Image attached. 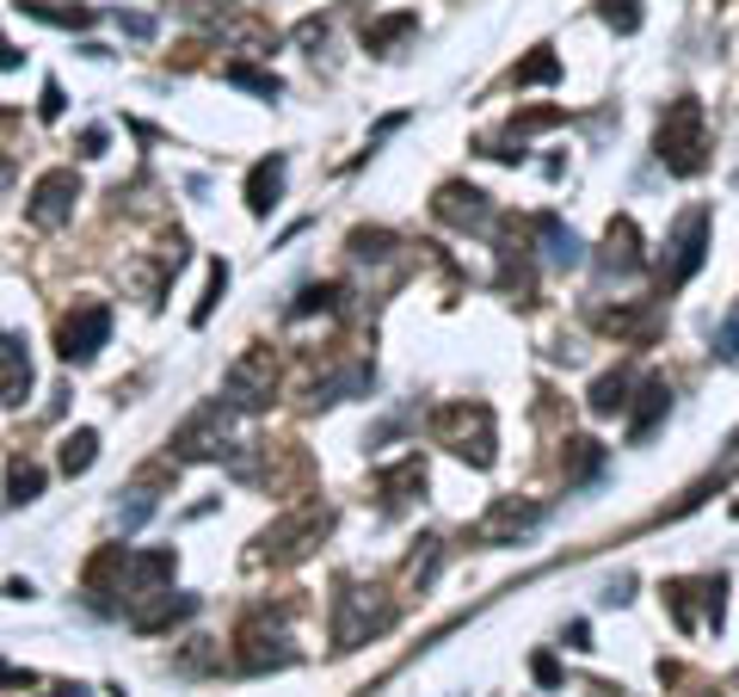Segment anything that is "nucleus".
Masks as SVG:
<instances>
[{
    "mask_svg": "<svg viewBox=\"0 0 739 697\" xmlns=\"http://www.w3.org/2000/svg\"><path fill=\"white\" fill-rule=\"evenodd\" d=\"M653 155H660L666 174H678V179H697L702 167H709V124H702V99L678 94L672 106H666L660 130H653Z\"/></svg>",
    "mask_w": 739,
    "mask_h": 697,
    "instance_id": "f257e3e1",
    "label": "nucleus"
},
{
    "mask_svg": "<svg viewBox=\"0 0 739 697\" xmlns=\"http://www.w3.org/2000/svg\"><path fill=\"white\" fill-rule=\"evenodd\" d=\"M173 550H142V556H130L124 562V605H142V599H155V592H167L173 587Z\"/></svg>",
    "mask_w": 739,
    "mask_h": 697,
    "instance_id": "4468645a",
    "label": "nucleus"
},
{
    "mask_svg": "<svg viewBox=\"0 0 739 697\" xmlns=\"http://www.w3.org/2000/svg\"><path fill=\"white\" fill-rule=\"evenodd\" d=\"M327 38H333V26H327V19H303V26L290 31V43H296V50H308V56H321V50H327Z\"/></svg>",
    "mask_w": 739,
    "mask_h": 697,
    "instance_id": "79ce46f5",
    "label": "nucleus"
},
{
    "mask_svg": "<svg viewBox=\"0 0 739 697\" xmlns=\"http://www.w3.org/2000/svg\"><path fill=\"white\" fill-rule=\"evenodd\" d=\"M530 673H536V685H561V660H554V655H536V660H530Z\"/></svg>",
    "mask_w": 739,
    "mask_h": 697,
    "instance_id": "49530a36",
    "label": "nucleus"
},
{
    "mask_svg": "<svg viewBox=\"0 0 739 697\" xmlns=\"http://www.w3.org/2000/svg\"><path fill=\"white\" fill-rule=\"evenodd\" d=\"M568 648H592V630H585V624H568Z\"/></svg>",
    "mask_w": 739,
    "mask_h": 697,
    "instance_id": "8fccbe9b",
    "label": "nucleus"
},
{
    "mask_svg": "<svg viewBox=\"0 0 739 697\" xmlns=\"http://www.w3.org/2000/svg\"><path fill=\"white\" fill-rule=\"evenodd\" d=\"M530 228L542 235V259H549V266H561V272L585 266V242L561 223V216H530Z\"/></svg>",
    "mask_w": 739,
    "mask_h": 697,
    "instance_id": "412c9836",
    "label": "nucleus"
},
{
    "mask_svg": "<svg viewBox=\"0 0 739 697\" xmlns=\"http://www.w3.org/2000/svg\"><path fill=\"white\" fill-rule=\"evenodd\" d=\"M118 26L130 31V38H155V19L148 13H118Z\"/></svg>",
    "mask_w": 739,
    "mask_h": 697,
    "instance_id": "de8ad7c7",
    "label": "nucleus"
},
{
    "mask_svg": "<svg viewBox=\"0 0 739 697\" xmlns=\"http://www.w3.org/2000/svg\"><path fill=\"white\" fill-rule=\"evenodd\" d=\"M124 562H130V550H124V543H111V550H99L87 562V605L92 611H111V592H124Z\"/></svg>",
    "mask_w": 739,
    "mask_h": 697,
    "instance_id": "a211bd4d",
    "label": "nucleus"
},
{
    "mask_svg": "<svg viewBox=\"0 0 739 697\" xmlns=\"http://www.w3.org/2000/svg\"><path fill=\"white\" fill-rule=\"evenodd\" d=\"M666 414H672V390H666V376H647V383H641V402L629 395V439L647 444Z\"/></svg>",
    "mask_w": 739,
    "mask_h": 697,
    "instance_id": "aec40b11",
    "label": "nucleus"
},
{
    "mask_svg": "<svg viewBox=\"0 0 739 697\" xmlns=\"http://www.w3.org/2000/svg\"><path fill=\"white\" fill-rule=\"evenodd\" d=\"M432 216L450 228H462V235H487L493 228V198L481 186H469V179H444L432 198Z\"/></svg>",
    "mask_w": 739,
    "mask_h": 697,
    "instance_id": "9d476101",
    "label": "nucleus"
},
{
    "mask_svg": "<svg viewBox=\"0 0 739 697\" xmlns=\"http://www.w3.org/2000/svg\"><path fill=\"white\" fill-rule=\"evenodd\" d=\"M327 524H333V512L308 500V507L284 512V519H277V524H265V531L253 537L247 562H253V568H265V562H272V568H290V562H303V556L315 550L321 537H327Z\"/></svg>",
    "mask_w": 739,
    "mask_h": 697,
    "instance_id": "7ed1b4c3",
    "label": "nucleus"
},
{
    "mask_svg": "<svg viewBox=\"0 0 739 697\" xmlns=\"http://www.w3.org/2000/svg\"><path fill=\"white\" fill-rule=\"evenodd\" d=\"M437 562H444V543H437V537H425V550L407 556V580H413V587H432Z\"/></svg>",
    "mask_w": 739,
    "mask_h": 697,
    "instance_id": "c9c22d12",
    "label": "nucleus"
},
{
    "mask_svg": "<svg viewBox=\"0 0 739 697\" xmlns=\"http://www.w3.org/2000/svg\"><path fill=\"white\" fill-rule=\"evenodd\" d=\"M277 198H284V155H265V161H253V174H247V210L272 216Z\"/></svg>",
    "mask_w": 739,
    "mask_h": 697,
    "instance_id": "393cba45",
    "label": "nucleus"
},
{
    "mask_svg": "<svg viewBox=\"0 0 739 697\" xmlns=\"http://www.w3.org/2000/svg\"><path fill=\"white\" fill-rule=\"evenodd\" d=\"M598 19L629 38V31H641V0H598Z\"/></svg>",
    "mask_w": 739,
    "mask_h": 697,
    "instance_id": "f704fd0d",
    "label": "nucleus"
},
{
    "mask_svg": "<svg viewBox=\"0 0 739 697\" xmlns=\"http://www.w3.org/2000/svg\"><path fill=\"white\" fill-rule=\"evenodd\" d=\"M352 254L357 259H388L395 254V235H388V228H352Z\"/></svg>",
    "mask_w": 739,
    "mask_h": 697,
    "instance_id": "e433bc0d",
    "label": "nucleus"
},
{
    "mask_svg": "<svg viewBox=\"0 0 739 697\" xmlns=\"http://www.w3.org/2000/svg\"><path fill=\"white\" fill-rule=\"evenodd\" d=\"M106 340H111V308L106 303H80L75 315L62 322V334H56V352H62V364H92Z\"/></svg>",
    "mask_w": 739,
    "mask_h": 697,
    "instance_id": "f8f14e48",
    "label": "nucleus"
},
{
    "mask_svg": "<svg viewBox=\"0 0 739 697\" xmlns=\"http://www.w3.org/2000/svg\"><path fill=\"white\" fill-rule=\"evenodd\" d=\"M198 611V599L191 592H155V599H142V605H130V624L142 636H155V630H173V624H185V617Z\"/></svg>",
    "mask_w": 739,
    "mask_h": 697,
    "instance_id": "6ab92c4d",
    "label": "nucleus"
},
{
    "mask_svg": "<svg viewBox=\"0 0 739 697\" xmlns=\"http://www.w3.org/2000/svg\"><path fill=\"white\" fill-rule=\"evenodd\" d=\"M592 327H598V334H617V340H634V346H647V340L660 334V303H617V308H598Z\"/></svg>",
    "mask_w": 739,
    "mask_h": 697,
    "instance_id": "2eb2a0df",
    "label": "nucleus"
},
{
    "mask_svg": "<svg viewBox=\"0 0 739 697\" xmlns=\"http://www.w3.org/2000/svg\"><path fill=\"white\" fill-rule=\"evenodd\" d=\"M500 291L518 296V303L536 291V259H530V242L518 235V228H505V235H500Z\"/></svg>",
    "mask_w": 739,
    "mask_h": 697,
    "instance_id": "dca6fc26",
    "label": "nucleus"
},
{
    "mask_svg": "<svg viewBox=\"0 0 739 697\" xmlns=\"http://www.w3.org/2000/svg\"><path fill=\"white\" fill-rule=\"evenodd\" d=\"M223 81L228 87H247V94H259V99L284 94V81H277L272 68H253V62H223Z\"/></svg>",
    "mask_w": 739,
    "mask_h": 697,
    "instance_id": "c756f323",
    "label": "nucleus"
},
{
    "mask_svg": "<svg viewBox=\"0 0 739 697\" xmlns=\"http://www.w3.org/2000/svg\"><path fill=\"white\" fill-rule=\"evenodd\" d=\"M235 667L240 673H277V667H296V642L277 624H265V617H253L247 630L235 636Z\"/></svg>",
    "mask_w": 739,
    "mask_h": 697,
    "instance_id": "9b49d317",
    "label": "nucleus"
},
{
    "mask_svg": "<svg viewBox=\"0 0 739 697\" xmlns=\"http://www.w3.org/2000/svg\"><path fill=\"white\" fill-rule=\"evenodd\" d=\"M702 259H709V210H684L672 228V242H666V259H660V291H684L690 278L702 272Z\"/></svg>",
    "mask_w": 739,
    "mask_h": 697,
    "instance_id": "423d86ee",
    "label": "nucleus"
},
{
    "mask_svg": "<svg viewBox=\"0 0 739 697\" xmlns=\"http://www.w3.org/2000/svg\"><path fill=\"white\" fill-rule=\"evenodd\" d=\"M75 204H80V174L75 167H50V174L26 192V223L31 228H62L68 216H75Z\"/></svg>",
    "mask_w": 739,
    "mask_h": 697,
    "instance_id": "1a4fd4ad",
    "label": "nucleus"
},
{
    "mask_svg": "<svg viewBox=\"0 0 739 697\" xmlns=\"http://www.w3.org/2000/svg\"><path fill=\"white\" fill-rule=\"evenodd\" d=\"M598 470H604V444L585 439V432H580V439H568V451H561V475H568V488H585Z\"/></svg>",
    "mask_w": 739,
    "mask_h": 697,
    "instance_id": "a878e982",
    "label": "nucleus"
},
{
    "mask_svg": "<svg viewBox=\"0 0 739 697\" xmlns=\"http://www.w3.org/2000/svg\"><path fill=\"white\" fill-rule=\"evenodd\" d=\"M647 254H641V228H634V216H617V223L604 228V247H598V272L604 278H629V272H641Z\"/></svg>",
    "mask_w": 739,
    "mask_h": 697,
    "instance_id": "ddd939ff",
    "label": "nucleus"
},
{
    "mask_svg": "<svg viewBox=\"0 0 739 697\" xmlns=\"http://www.w3.org/2000/svg\"><path fill=\"white\" fill-rule=\"evenodd\" d=\"M542 519H549V512H542L536 500H493V507L469 524V543H481V550H505V543H518V537L536 531Z\"/></svg>",
    "mask_w": 739,
    "mask_h": 697,
    "instance_id": "6e6552de",
    "label": "nucleus"
},
{
    "mask_svg": "<svg viewBox=\"0 0 739 697\" xmlns=\"http://www.w3.org/2000/svg\"><path fill=\"white\" fill-rule=\"evenodd\" d=\"M733 519H739V500H733Z\"/></svg>",
    "mask_w": 739,
    "mask_h": 697,
    "instance_id": "864d4df0",
    "label": "nucleus"
},
{
    "mask_svg": "<svg viewBox=\"0 0 739 697\" xmlns=\"http://www.w3.org/2000/svg\"><path fill=\"white\" fill-rule=\"evenodd\" d=\"M554 124H568V111L561 106H530L512 118V136H536V130H554Z\"/></svg>",
    "mask_w": 739,
    "mask_h": 697,
    "instance_id": "4c0bfd02",
    "label": "nucleus"
},
{
    "mask_svg": "<svg viewBox=\"0 0 739 697\" xmlns=\"http://www.w3.org/2000/svg\"><path fill=\"white\" fill-rule=\"evenodd\" d=\"M38 494H43V470L38 463H13V470H7V500H13V507H31Z\"/></svg>",
    "mask_w": 739,
    "mask_h": 697,
    "instance_id": "473e14b6",
    "label": "nucleus"
},
{
    "mask_svg": "<svg viewBox=\"0 0 739 697\" xmlns=\"http://www.w3.org/2000/svg\"><path fill=\"white\" fill-rule=\"evenodd\" d=\"M26 395H31V352H26V340H19V334L0 327V402L26 408Z\"/></svg>",
    "mask_w": 739,
    "mask_h": 697,
    "instance_id": "f3484780",
    "label": "nucleus"
},
{
    "mask_svg": "<svg viewBox=\"0 0 739 697\" xmlns=\"http://www.w3.org/2000/svg\"><path fill=\"white\" fill-rule=\"evenodd\" d=\"M228 414H235L228 402H204L198 414L167 439V457L173 463H210V457H223L228 451Z\"/></svg>",
    "mask_w": 739,
    "mask_h": 697,
    "instance_id": "0eeeda50",
    "label": "nucleus"
},
{
    "mask_svg": "<svg viewBox=\"0 0 739 697\" xmlns=\"http://www.w3.org/2000/svg\"><path fill=\"white\" fill-rule=\"evenodd\" d=\"M19 13L43 19V26H92V7H50V0H19Z\"/></svg>",
    "mask_w": 739,
    "mask_h": 697,
    "instance_id": "2f4dec72",
    "label": "nucleus"
},
{
    "mask_svg": "<svg viewBox=\"0 0 739 697\" xmlns=\"http://www.w3.org/2000/svg\"><path fill=\"white\" fill-rule=\"evenodd\" d=\"M80 155H87V161H92V155H106V130H99V124L80 130Z\"/></svg>",
    "mask_w": 739,
    "mask_h": 697,
    "instance_id": "09e8293b",
    "label": "nucleus"
},
{
    "mask_svg": "<svg viewBox=\"0 0 739 697\" xmlns=\"http://www.w3.org/2000/svg\"><path fill=\"white\" fill-rule=\"evenodd\" d=\"M388 624H395V599H388L383 587H357V580L333 587V648H339V655L364 648L370 636H383Z\"/></svg>",
    "mask_w": 739,
    "mask_h": 697,
    "instance_id": "f03ea898",
    "label": "nucleus"
},
{
    "mask_svg": "<svg viewBox=\"0 0 739 697\" xmlns=\"http://www.w3.org/2000/svg\"><path fill=\"white\" fill-rule=\"evenodd\" d=\"M167 7L198 31H223V19L235 13V0H167Z\"/></svg>",
    "mask_w": 739,
    "mask_h": 697,
    "instance_id": "c85d7f7f",
    "label": "nucleus"
},
{
    "mask_svg": "<svg viewBox=\"0 0 739 697\" xmlns=\"http://www.w3.org/2000/svg\"><path fill=\"white\" fill-rule=\"evenodd\" d=\"M420 38V13H383V19H370L364 26V50L370 56H395L401 43Z\"/></svg>",
    "mask_w": 739,
    "mask_h": 697,
    "instance_id": "b1692460",
    "label": "nucleus"
},
{
    "mask_svg": "<svg viewBox=\"0 0 739 697\" xmlns=\"http://www.w3.org/2000/svg\"><path fill=\"white\" fill-rule=\"evenodd\" d=\"M629 390H634V376H629V371H604V376L592 383V395H585V408H592L598 420L629 414Z\"/></svg>",
    "mask_w": 739,
    "mask_h": 697,
    "instance_id": "bb28decb",
    "label": "nucleus"
},
{
    "mask_svg": "<svg viewBox=\"0 0 739 697\" xmlns=\"http://www.w3.org/2000/svg\"><path fill=\"white\" fill-rule=\"evenodd\" d=\"M56 697H87V691H80V685H56Z\"/></svg>",
    "mask_w": 739,
    "mask_h": 697,
    "instance_id": "603ef678",
    "label": "nucleus"
},
{
    "mask_svg": "<svg viewBox=\"0 0 739 697\" xmlns=\"http://www.w3.org/2000/svg\"><path fill=\"white\" fill-rule=\"evenodd\" d=\"M19 62H26V56H19V50H13V43L0 38V68H19Z\"/></svg>",
    "mask_w": 739,
    "mask_h": 697,
    "instance_id": "3c124183",
    "label": "nucleus"
},
{
    "mask_svg": "<svg viewBox=\"0 0 739 697\" xmlns=\"http://www.w3.org/2000/svg\"><path fill=\"white\" fill-rule=\"evenodd\" d=\"M223 291H228V266L216 259V266H210V284H204L198 308H191V327H204V322H210V315H216V296H223Z\"/></svg>",
    "mask_w": 739,
    "mask_h": 697,
    "instance_id": "ea45409f",
    "label": "nucleus"
},
{
    "mask_svg": "<svg viewBox=\"0 0 739 697\" xmlns=\"http://www.w3.org/2000/svg\"><path fill=\"white\" fill-rule=\"evenodd\" d=\"M272 395H277V359H272V346H247L235 364H228V376H223V402L235 408V414H265V408H272Z\"/></svg>",
    "mask_w": 739,
    "mask_h": 697,
    "instance_id": "39448f33",
    "label": "nucleus"
},
{
    "mask_svg": "<svg viewBox=\"0 0 739 697\" xmlns=\"http://www.w3.org/2000/svg\"><path fill=\"white\" fill-rule=\"evenodd\" d=\"M715 352H721L727 364H739V315H727V322L715 327Z\"/></svg>",
    "mask_w": 739,
    "mask_h": 697,
    "instance_id": "37998d69",
    "label": "nucleus"
},
{
    "mask_svg": "<svg viewBox=\"0 0 739 697\" xmlns=\"http://www.w3.org/2000/svg\"><path fill=\"white\" fill-rule=\"evenodd\" d=\"M370 383H376L370 364H345V371L321 376L315 390H308V408H333V402H352V395H370Z\"/></svg>",
    "mask_w": 739,
    "mask_h": 697,
    "instance_id": "5701e85b",
    "label": "nucleus"
},
{
    "mask_svg": "<svg viewBox=\"0 0 739 697\" xmlns=\"http://www.w3.org/2000/svg\"><path fill=\"white\" fill-rule=\"evenodd\" d=\"M505 81H512V87H554V81H561V56H554L549 43H536V50L505 75Z\"/></svg>",
    "mask_w": 739,
    "mask_h": 697,
    "instance_id": "cd10ccee",
    "label": "nucleus"
},
{
    "mask_svg": "<svg viewBox=\"0 0 739 697\" xmlns=\"http://www.w3.org/2000/svg\"><path fill=\"white\" fill-rule=\"evenodd\" d=\"M62 106H68V94H62V87H56V81H43V99H38V111H43V118H62Z\"/></svg>",
    "mask_w": 739,
    "mask_h": 697,
    "instance_id": "a18cd8bd",
    "label": "nucleus"
},
{
    "mask_svg": "<svg viewBox=\"0 0 739 697\" xmlns=\"http://www.w3.org/2000/svg\"><path fill=\"white\" fill-rule=\"evenodd\" d=\"M702 624H709V630H721V624H727V580L721 575H715V580H702Z\"/></svg>",
    "mask_w": 739,
    "mask_h": 697,
    "instance_id": "58836bf2",
    "label": "nucleus"
},
{
    "mask_svg": "<svg viewBox=\"0 0 739 697\" xmlns=\"http://www.w3.org/2000/svg\"><path fill=\"white\" fill-rule=\"evenodd\" d=\"M315 308H339V284H308V291L290 303V315L303 322V315H315Z\"/></svg>",
    "mask_w": 739,
    "mask_h": 697,
    "instance_id": "a19ab883",
    "label": "nucleus"
},
{
    "mask_svg": "<svg viewBox=\"0 0 739 697\" xmlns=\"http://www.w3.org/2000/svg\"><path fill=\"white\" fill-rule=\"evenodd\" d=\"M92 457H99V432H92V426L68 432V439H62V475H87Z\"/></svg>",
    "mask_w": 739,
    "mask_h": 697,
    "instance_id": "7c9ffc66",
    "label": "nucleus"
},
{
    "mask_svg": "<svg viewBox=\"0 0 739 697\" xmlns=\"http://www.w3.org/2000/svg\"><path fill=\"white\" fill-rule=\"evenodd\" d=\"M376 488H383V507H388V512H401V507H407V500L425 488V463H420V451H407L401 463L376 470Z\"/></svg>",
    "mask_w": 739,
    "mask_h": 697,
    "instance_id": "4be33fe9",
    "label": "nucleus"
},
{
    "mask_svg": "<svg viewBox=\"0 0 739 697\" xmlns=\"http://www.w3.org/2000/svg\"><path fill=\"white\" fill-rule=\"evenodd\" d=\"M432 432H437V444H450V451L469 463V470H493V457H500V426H493V408L487 402H450V408H437Z\"/></svg>",
    "mask_w": 739,
    "mask_h": 697,
    "instance_id": "20e7f679",
    "label": "nucleus"
},
{
    "mask_svg": "<svg viewBox=\"0 0 739 697\" xmlns=\"http://www.w3.org/2000/svg\"><path fill=\"white\" fill-rule=\"evenodd\" d=\"M179 667H185V673H204V667H216V648H210V642H191V648L179 655Z\"/></svg>",
    "mask_w": 739,
    "mask_h": 697,
    "instance_id": "c03bdc74",
    "label": "nucleus"
},
{
    "mask_svg": "<svg viewBox=\"0 0 739 697\" xmlns=\"http://www.w3.org/2000/svg\"><path fill=\"white\" fill-rule=\"evenodd\" d=\"M155 482H136L130 494H124V507H118V524L124 531H136V524H148V512H155Z\"/></svg>",
    "mask_w": 739,
    "mask_h": 697,
    "instance_id": "72a5a7b5",
    "label": "nucleus"
}]
</instances>
